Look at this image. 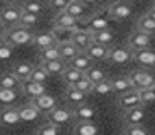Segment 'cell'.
I'll return each mask as SVG.
<instances>
[{"instance_id":"cell-29","label":"cell","mask_w":155,"mask_h":135,"mask_svg":"<svg viewBox=\"0 0 155 135\" xmlns=\"http://www.w3.org/2000/svg\"><path fill=\"white\" fill-rule=\"evenodd\" d=\"M17 88H20V81L10 71L0 74V89H15L17 91Z\"/></svg>"},{"instance_id":"cell-1","label":"cell","mask_w":155,"mask_h":135,"mask_svg":"<svg viewBox=\"0 0 155 135\" xmlns=\"http://www.w3.org/2000/svg\"><path fill=\"white\" fill-rule=\"evenodd\" d=\"M34 35L29 32V29H22V27H12L7 29L4 35V42H7L8 46L15 47V46H25V44H32Z\"/></svg>"},{"instance_id":"cell-22","label":"cell","mask_w":155,"mask_h":135,"mask_svg":"<svg viewBox=\"0 0 155 135\" xmlns=\"http://www.w3.org/2000/svg\"><path fill=\"white\" fill-rule=\"evenodd\" d=\"M32 44H34L39 51H44V49H47V47H51V46H56L58 42H56V37H54L52 32H42V34L34 35Z\"/></svg>"},{"instance_id":"cell-38","label":"cell","mask_w":155,"mask_h":135,"mask_svg":"<svg viewBox=\"0 0 155 135\" xmlns=\"http://www.w3.org/2000/svg\"><path fill=\"white\" fill-rule=\"evenodd\" d=\"M91 93H94V95H98V96H105V95L113 93L110 79H105V81H101V83H98V85H94L93 89H91Z\"/></svg>"},{"instance_id":"cell-24","label":"cell","mask_w":155,"mask_h":135,"mask_svg":"<svg viewBox=\"0 0 155 135\" xmlns=\"http://www.w3.org/2000/svg\"><path fill=\"white\" fill-rule=\"evenodd\" d=\"M108 51H110V47L100 46V44H91V46L84 51V54L91 59V61H105L106 56H108Z\"/></svg>"},{"instance_id":"cell-37","label":"cell","mask_w":155,"mask_h":135,"mask_svg":"<svg viewBox=\"0 0 155 135\" xmlns=\"http://www.w3.org/2000/svg\"><path fill=\"white\" fill-rule=\"evenodd\" d=\"M58 59H61L58 44L47 47V49H44V51H41V62H44V61H58Z\"/></svg>"},{"instance_id":"cell-13","label":"cell","mask_w":155,"mask_h":135,"mask_svg":"<svg viewBox=\"0 0 155 135\" xmlns=\"http://www.w3.org/2000/svg\"><path fill=\"white\" fill-rule=\"evenodd\" d=\"M73 113V118H76L78 122H93L94 118L98 116V112L94 110L93 106H89V105H79V106H74L71 110Z\"/></svg>"},{"instance_id":"cell-9","label":"cell","mask_w":155,"mask_h":135,"mask_svg":"<svg viewBox=\"0 0 155 135\" xmlns=\"http://www.w3.org/2000/svg\"><path fill=\"white\" fill-rule=\"evenodd\" d=\"M52 24H54V29H59V31H66V32H73L76 29H79V20H76L74 17H71L66 12H59L56 14L54 19H52Z\"/></svg>"},{"instance_id":"cell-8","label":"cell","mask_w":155,"mask_h":135,"mask_svg":"<svg viewBox=\"0 0 155 135\" xmlns=\"http://www.w3.org/2000/svg\"><path fill=\"white\" fill-rule=\"evenodd\" d=\"M69 42L73 44L79 52H84V51L91 46V34L86 31L84 27H79V29H76V31L71 32Z\"/></svg>"},{"instance_id":"cell-45","label":"cell","mask_w":155,"mask_h":135,"mask_svg":"<svg viewBox=\"0 0 155 135\" xmlns=\"http://www.w3.org/2000/svg\"><path fill=\"white\" fill-rule=\"evenodd\" d=\"M138 95H140V103L142 105H150V103L155 101V95H153V91H152V88L150 89H143V91H138Z\"/></svg>"},{"instance_id":"cell-19","label":"cell","mask_w":155,"mask_h":135,"mask_svg":"<svg viewBox=\"0 0 155 135\" xmlns=\"http://www.w3.org/2000/svg\"><path fill=\"white\" fill-rule=\"evenodd\" d=\"M39 66L47 73V76H61L64 73V69L68 68V64L62 59H58V61H44V62H39Z\"/></svg>"},{"instance_id":"cell-15","label":"cell","mask_w":155,"mask_h":135,"mask_svg":"<svg viewBox=\"0 0 155 135\" xmlns=\"http://www.w3.org/2000/svg\"><path fill=\"white\" fill-rule=\"evenodd\" d=\"M31 105L35 108V110H39V113L41 112L49 113L52 108H56V98L46 93V95H41V96H37V98H32Z\"/></svg>"},{"instance_id":"cell-31","label":"cell","mask_w":155,"mask_h":135,"mask_svg":"<svg viewBox=\"0 0 155 135\" xmlns=\"http://www.w3.org/2000/svg\"><path fill=\"white\" fill-rule=\"evenodd\" d=\"M66 100H68V103H71L74 108V106H79V105H84L86 95L79 93L78 89H74L73 86H68L66 88Z\"/></svg>"},{"instance_id":"cell-35","label":"cell","mask_w":155,"mask_h":135,"mask_svg":"<svg viewBox=\"0 0 155 135\" xmlns=\"http://www.w3.org/2000/svg\"><path fill=\"white\" fill-rule=\"evenodd\" d=\"M17 96L19 95L15 89H0V106H12V103H15Z\"/></svg>"},{"instance_id":"cell-3","label":"cell","mask_w":155,"mask_h":135,"mask_svg":"<svg viewBox=\"0 0 155 135\" xmlns=\"http://www.w3.org/2000/svg\"><path fill=\"white\" fill-rule=\"evenodd\" d=\"M86 24V31L88 32H100V31H108L110 29V17L108 12H91V15L86 20H83Z\"/></svg>"},{"instance_id":"cell-43","label":"cell","mask_w":155,"mask_h":135,"mask_svg":"<svg viewBox=\"0 0 155 135\" xmlns=\"http://www.w3.org/2000/svg\"><path fill=\"white\" fill-rule=\"evenodd\" d=\"M68 4H69V0H49V2H47V7H49L51 10H54L56 14H59V12L66 10Z\"/></svg>"},{"instance_id":"cell-26","label":"cell","mask_w":155,"mask_h":135,"mask_svg":"<svg viewBox=\"0 0 155 135\" xmlns=\"http://www.w3.org/2000/svg\"><path fill=\"white\" fill-rule=\"evenodd\" d=\"M91 34V44H100V46L108 47L115 39V34L111 31H100V32H89Z\"/></svg>"},{"instance_id":"cell-20","label":"cell","mask_w":155,"mask_h":135,"mask_svg":"<svg viewBox=\"0 0 155 135\" xmlns=\"http://www.w3.org/2000/svg\"><path fill=\"white\" fill-rule=\"evenodd\" d=\"M110 83H111V91L116 93L118 96H120V95H125V93L133 91V85H132V81H130L128 76H118L113 81H110Z\"/></svg>"},{"instance_id":"cell-23","label":"cell","mask_w":155,"mask_h":135,"mask_svg":"<svg viewBox=\"0 0 155 135\" xmlns=\"http://www.w3.org/2000/svg\"><path fill=\"white\" fill-rule=\"evenodd\" d=\"M145 118V110L142 106L138 108H132V110H127L123 115V122L127 125H142Z\"/></svg>"},{"instance_id":"cell-5","label":"cell","mask_w":155,"mask_h":135,"mask_svg":"<svg viewBox=\"0 0 155 135\" xmlns=\"http://www.w3.org/2000/svg\"><path fill=\"white\" fill-rule=\"evenodd\" d=\"M20 15H22V10H20L17 5L15 4H8L0 10V22L4 24L7 29H12V27L19 25Z\"/></svg>"},{"instance_id":"cell-17","label":"cell","mask_w":155,"mask_h":135,"mask_svg":"<svg viewBox=\"0 0 155 135\" xmlns=\"http://www.w3.org/2000/svg\"><path fill=\"white\" fill-rule=\"evenodd\" d=\"M133 61L138 62L143 68H153L155 66V51L153 49H142L133 52Z\"/></svg>"},{"instance_id":"cell-30","label":"cell","mask_w":155,"mask_h":135,"mask_svg":"<svg viewBox=\"0 0 155 135\" xmlns=\"http://www.w3.org/2000/svg\"><path fill=\"white\" fill-rule=\"evenodd\" d=\"M84 78L94 86V85H98V83H101V81H105L106 74H105V71L101 69V68H98V66H91V68L84 73Z\"/></svg>"},{"instance_id":"cell-11","label":"cell","mask_w":155,"mask_h":135,"mask_svg":"<svg viewBox=\"0 0 155 135\" xmlns=\"http://www.w3.org/2000/svg\"><path fill=\"white\" fill-rule=\"evenodd\" d=\"M47 115V120H49V123H54L58 125V127H61L62 123H66V122H69L71 118H73V113H71L69 108H52L49 113H46Z\"/></svg>"},{"instance_id":"cell-41","label":"cell","mask_w":155,"mask_h":135,"mask_svg":"<svg viewBox=\"0 0 155 135\" xmlns=\"http://www.w3.org/2000/svg\"><path fill=\"white\" fill-rule=\"evenodd\" d=\"M73 88L78 89L79 93H83V95H86V96H88V93H91V89H93V85H91V83H89V81L86 79L84 76H83L81 79L76 83V85H73Z\"/></svg>"},{"instance_id":"cell-44","label":"cell","mask_w":155,"mask_h":135,"mask_svg":"<svg viewBox=\"0 0 155 135\" xmlns=\"http://www.w3.org/2000/svg\"><path fill=\"white\" fill-rule=\"evenodd\" d=\"M12 52H14V47L8 46L4 41H0V61H8L12 58Z\"/></svg>"},{"instance_id":"cell-46","label":"cell","mask_w":155,"mask_h":135,"mask_svg":"<svg viewBox=\"0 0 155 135\" xmlns=\"http://www.w3.org/2000/svg\"><path fill=\"white\" fill-rule=\"evenodd\" d=\"M5 32H7V27H5L4 24L0 22V37H4V35H5Z\"/></svg>"},{"instance_id":"cell-28","label":"cell","mask_w":155,"mask_h":135,"mask_svg":"<svg viewBox=\"0 0 155 135\" xmlns=\"http://www.w3.org/2000/svg\"><path fill=\"white\" fill-rule=\"evenodd\" d=\"M17 112H19V118L20 122H34V120L39 118V110H35L31 103L29 105H24V106H19L17 108Z\"/></svg>"},{"instance_id":"cell-16","label":"cell","mask_w":155,"mask_h":135,"mask_svg":"<svg viewBox=\"0 0 155 135\" xmlns=\"http://www.w3.org/2000/svg\"><path fill=\"white\" fill-rule=\"evenodd\" d=\"M20 91L32 100V98H37L41 95H46L47 89H46V85H39V83H32V81H22L20 83Z\"/></svg>"},{"instance_id":"cell-7","label":"cell","mask_w":155,"mask_h":135,"mask_svg":"<svg viewBox=\"0 0 155 135\" xmlns=\"http://www.w3.org/2000/svg\"><path fill=\"white\" fill-rule=\"evenodd\" d=\"M150 42H152V37L145 32H140V31H133L132 34L128 35V49L135 52V51H142V49H150Z\"/></svg>"},{"instance_id":"cell-49","label":"cell","mask_w":155,"mask_h":135,"mask_svg":"<svg viewBox=\"0 0 155 135\" xmlns=\"http://www.w3.org/2000/svg\"><path fill=\"white\" fill-rule=\"evenodd\" d=\"M152 8H155V4H153V7H152Z\"/></svg>"},{"instance_id":"cell-48","label":"cell","mask_w":155,"mask_h":135,"mask_svg":"<svg viewBox=\"0 0 155 135\" xmlns=\"http://www.w3.org/2000/svg\"><path fill=\"white\" fill-rule=\"evenodd\" d=\"M152 91H153V95H155V85H153V86H152Z\"/></svg>"},{"instance_id":"cell-10","label":"cell","mask_w":155,"mask_h":135,"mask_svg":"<svg viewBox=\"0 0 155 135\" xmlns=\"http://www.w3.org/2000/svg\"><path fill=\"white\" fill-rule=\"evenodd\" d=\"M133 58V52L128 47H113L108 51V56H106V61H110L111 64H127L130 62Z\"/></svg>"},{"instance_id":"cell-25","label":"cell","mask_w":155,"mask_h":135,"mask_svg":"<svg viewBox=\"0 0 155 135\" xmlns=\"http://www.w3.org/2000/svg\"><path fill=\"white\" fill-rule=\"evenodd\" d=\"M58 49H59V56H61V59L66 62V64L74 58V56H78V54H79V51H78L76 47H74L73 44L69 42V41L58 42Z\"/></svg>"},{"instance_id":"cell-6","label":"cell","mask_w":155,"mask_h":135,"mask_svg":"<svg viewBox=\"0 0 155 135\" xmlns=\"http://www.w3.org/2000/svg\"><path fill=\"white\" fill-rule=\"evenodd\" d=\"M108 17L113 20H125L132 15L133 12V5L130 2H113L111 5L108 7Z\"/></svg>"},{"instance_id":"cell-47","label":"cell","mask_w":155,"mask_h":135,"mask_svg":"<svg viewBox=\"0 0 155 135\" xmlns=\"http://www.w3.org/2000/svg\"><path fill=\"white\" fill-rule=\"evenodd\" d=\"M147 15H148V17H150V19H152V20H153V22H155V8H150V10H148V12H147Z\"/></svg>"},{"instance_id":"cell-34","label":"cell","mask_w":155,"mask_h":135,"mask_svg":"<svg viewBox=\"0 0 155 135\" xmlns=\"http://www.w3.org/2000/svg\"><path fill=\"white\" fill-rule=\"evenodd\" d=\"M61 76H62V81H64L68 86H73V85H76V83L81 79L84 74L79 73V71H76V69H73V68H66Z\"/></svg>"},{"instance_id":"cell-42","label":"cell","mask_w":155,"mask_h":135,"mask_svg":"<svg viewBox=\"0 0 155 135\" xmlns=\"http://www.w3.org/2000/svg\"><path fill=\"white\" fill-rule=\"evenodd\" d=\"M123 135H148V130L143 125H127Z\"/></svg>"},{"instance_id":"cell-32","label":"cell","mask_w":155,"mask_h":135,"mask_svg":"<svg viewBox=\"0 0 155 135\" xmlns=\"http://www.w3.org/2000/svg\"><path fill=\"white\" fill-rule=\"evenodd\" d=\"M137 31L145 32V34L152 35V34L155 32V22L147 15V14H145V15H142V17L138 19V22H137Z\"/></svg>"},{"instance_id":"cell-27","label":"cell","mask_w":155,"mask_h":135,"mask_svg":"<svg viewBox=\"0 0 155 135\" xmlns=\"http://www.w3.org/2000/svg\"><path fill=\"white\" fill-rule=\"evenodd\" d=\"M74 135H98L100 128L93 123V122H78L73 128Z\"/></svg>"},{"instance_id":"cell-2","label":"cell","mask_w":155,"mask_h":135,"mask_svg":"<svg viewBox=\"0 0 155 135\" xmlns=\"http://www.w3.org/2000/svg\"><path fill=\"white\" fill-rule=\"evenodd\" d=\"M130 81L133 85V89L137 91H143V89H150L155 85V78L152 73H148L147 69H133L128 74Z\"/></svg>"},{"instance_id":"cell-18","label":"cell","mask_w":155,"mask_h":135,"mask_svg":"<svg viewBox=\"0 0 155 135\" xmlns=\"http://www.w3.org/2000/svg\"><path fill=\"white\" fill-rule=\"evenodd\" d=\"M91 66H93V61H91L84 52H79L78 56H74V58L68 62V68H73V69L79 71V73H83V74H84Z\"/></svg>"},{"instance_id":"cell-33","label":"cell","mask_w":155,"mask_h":135,"mask_svg":"<svg viewBox=\"0 0 155 135\" xmlns=\"http://www.w3.org/2000/svg\"><path fill=\"white\" fill-rule=\"evenodd\" d=\"M24 14H32V15H37L41 14L44 8V4H39V2H20V4H15Z\"/></svg>"},{"instance_id":"cell-36","label":"cell","mask_w":155,"mask_h":135,"mask_svg":"<svg viewBox=\"0 0 155 135\" xmlns=\"http://www.w3.org/2000/svg\"><path fill=\"white\" fill-rule=\"evenodd\" d=\"M47 73L41 68V66H34V69H32L31 76H29L27 81H32V83H39V85H46L47 81Z\"/></svg>"},{"instance_id":"cell-12","label":"cell","mask_w":155,"mask_h":135,"mask_svg":"<svg viewBox=\"0 0 155 135\" xmlns=\"http://www.w3.org/2000/svg\"><path fill=\"white\" fill-rule=\"evenodd\" d=\"M116 105H118L120 108H123L125 112H127V110H132V108L142 106L138 91H137V89H133V91H130V93L120 95V96H118V100H116Z\"/></svg>"},{"instance_id":"cell-4","label":"cell","mask_w":155,"mask_h":135,"mask_svg":"<svg viewBox=\"0 0 155 135\" xmlns=\"http://www.w3.org/2000/svg\"><path fill=\"white\" fill-rule=\"evenodd\" d=\"M89 7H94L93 4H88V2H83V0H69V4L66 7V14H69L71 17H74L76 20L83 22L91 15V10Z\"/></svg>"},{"instance_id":"cell-39","label":"cell","mask_w":155,"mask_h":135,"mask_svg":"<svg viewBox=\"0 0 155 135\" xmlns=\"http://www.w3.org/2000/svg\"><path fill=\"white\" fill-rule=\"evenodd\" d=\"M37 22H39V17L37 15H32V14H24V12H22L20 20H19V27L27 29V27H34Z\"/></svg>"},{"instance_id":"cell-40","label":"cell","mask_w":155,"mask_h":135,"mask_svg":"<svg viewBox=\"0 0 155 135\" xmlns=\"http://www.w3.org/2000/svg\"><path fill=\"white\" fill-rule=\"evenodd\" d=\"M35 135H59V127L54 123H44L35 130Z\"/></svg>"},{"instance_id":"cell-14","label":"cell","mask_w":155,"mask_h":135,"mask_svg":"<svg viewBox=\"0 0 155 135\" xmlns=\"http://www.w3.org/2000/svg\"><path fill=\"white\" fill-rule=\"evenodd\" d=\"M17 123H20V118L15 106L0 108V125L2 127H12V125H17Z\"/></svg>"},{"instance_id":"cell-21","label":"cell","mask_w":155,"mask_h":135,"mask_svg":"<svg viewBox=\"0 0 155 135\" xmlns=\"http://www.w3.org/2000/svg\"><path fill=\"white\" fill-rule=\"evenodd\" d=\"M32 69H34V66H32L31 62L22 61V62H15V64L12 66V71H10V73L14 74V76H15L17 79L20 81V83H22V81H27V79H29Z\"/></svg>"}]
</instances>
